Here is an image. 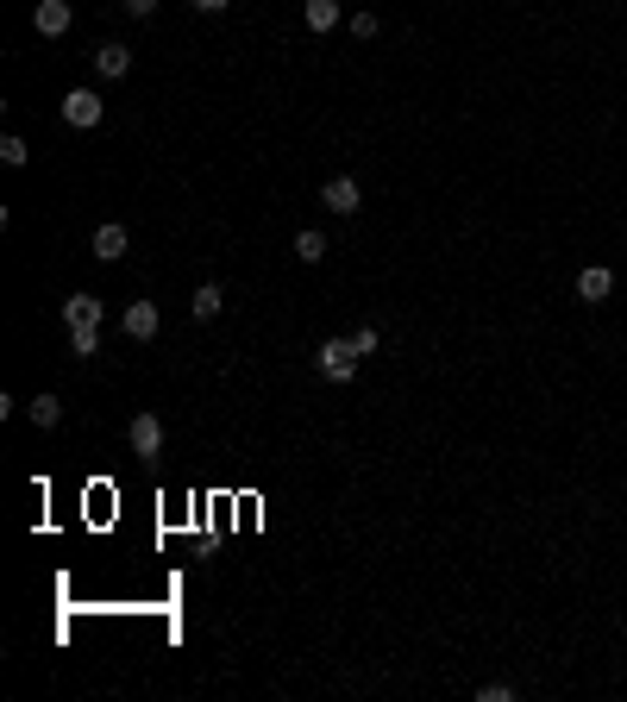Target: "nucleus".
<instances>
[{
    "label": "nucleus",
    "mask_w": 627,
    "mask_h": 702,
    "mask_svg": "<svg viewBox=\"0 0 627 702\" xmlns=\"http://www.w3.org/2000/svg\"><path fill=\"white\" fill-rule=\"evenodd\" d=\"M57 113H63V126H76V132H95V126H101V113H107V101L95 95V88H69Z\"/></svg>",
    "instance_id": "nucleus-1"
},
{
    "label": "nucleus",
    "mask_w": 627,
    "mask_h": 702,
    "mask_svg": "<svg viewBox=\"0 0 627 702\" xmlns=\"http://www.w3.org/2000/svg\"><path fill=\"white\" fill-rule=\"evenodd\" d=\"M320 377H327V383H352V377H358L352 339H327V345H320Z\"/></svg>",
    "instance_id": "nucleus-2"
},
{
    "label": "nucleus",
    "mask_w": 627,
    "mask_h": 702,
    "mask_svg": "<svg viewBox=\"0 0 627 702\" xmlns=\"http://www.w3.org/2000/svg\"><path fill=\"white\" fill-rule=\"evenodd\" d=\"M126 446L138 452V458H164V420L157 414H132V427H126Z\"/></svg>",
    "instance_id": "nucleus-3"
},
{
    "label": "nucleus",
    "mask_w": 627,
    "mask_h": 702,
    "mask_svg": "<svg viewBox=\"0 0 627 702\" xmlns=\"http://www.w3.org/2000/svg\"><path fill=\"white\" fill-rule=\"evenodd\" d=\"M88 251H95L101 264H120V257L132 251V232H126L120 220H107V226H95V239H88Z\"/></svg>",
    "instance_id": "nucleus-4"
},
{
    "label": "nucleus",
    "mask_w": 627,
    "mask_h": 702,
    "mask_svg": "<svg viewBox=\"0 0 627 702\" xmlns=\"http://www.w3.org/2000/svg\"><path fill=\"white\" fill-rule=\"evenodd\" d=\"M615 295V270L609 264H584V270H577V301H590V308H596V301H609Z\"/></svg>",
    "instance_id": "nucleus-5"
},
{
    "label": "nucleus",
    "mask_w": 627,
    "mask_h": 702,
    "mask_svg": "<svg viewBox=\"0 0 627 702\" xmlns=\"http://www.w3.org/2000/svg\"><path fill=\"white\" fill-rule=\"evenodd\" d=\"M120 326H126L132 345H151L157 339V301H132V308L120 314Z\"/></svg>",
    "instance_id": "nucleus-6"
},
{
    "label": "nucleus",
    "mask_w": 627,
    "mask_h": 702,
    "mask_svg": "<svg viewBox=\"0 0 627 702\" xmlns=\"http://www.w3.org/2000/svg\"><path fill=\"white\" fill-rule=\"evenodd\" d=\"M69 19H76V13H69V0H38V7H32L38 38H63V32H69Z\"/></svg>",
    "instance_id": "nucleus-7"
},
{
    "label": "nucleus",
    "mask_w": 627,
    "mask_h": 702,
    "mask_svg": "<svg viewBox=\"0 0 627 702\" xmlns=\"http://www.w3.org/2000/svg\"><path fill=\"white\" fill-rule=\"evenodd\" d=\"M320 201H327V207H333V214L345 220V214H358V207H364V189H358V182H352V176H333V182H327V189H320Z\"/></svg>",
    "instance_id": "nucleus-8"
},
{
    "label": "nucleus",
    "mask_w": 627,
    "mask_h": 702,
    "mask_svg": "<svg viewBox=\"0 0 627 702\" xmlns=\"http://www.w3.org/2000/svg\"><path fill=\"white\" fill-rule=\"evenodd\" d=\"M101 295H88V289H76V295H63V326H101Z\"/></svg>",
    "instance_id": "nucleus-9"
},
{
    "label": "nucleus",
    "mask_w": 627,
    "mask_h": 702,
    "mask_svg": "<svg viewBox=\"0 0 627 702\" xmlns=\"http://www.w3.org/2000/svg\"><path fill=\"white\" fill-rule=\"evenodd\" d=\"M95 69H101V76L107 82H120V76H132V51H126V44H101V51H95Z\"/></svg>",
    "instance_id": "nucleus-10"
},
{
    "label": "nucleus",
    "mask_w": 627,
    "mask_h": 702,
    "mask_svg": "<svg viewBox=\"0 0 627 702\" xmlns=\"http://www.w3.org/2000/svg\"><path fill=\"white\" fill-rule=\"evenodd\" d=\"M26 420H32L38 433H51V427H63V402H57V395H32V402H26Z\"/></svg>",
    "instance_id": "nucleus-11"
},
{
    "label": "nucleus",
    "mask_w": 627,
    "mask_h": 702,
    "mask_svg": "<svg viewBox=\"0 0 627 702\" xmlns=\"http://www.w3.org/2000/svg\"><path fill=\"white\" fill-rule=\"evenodd\" d=\"M220 308H226V295H220V283H201V289L189 295V314H195V320H220Z\"/></svg>",
    "instance_id": "nucleus-12"
},
{
    "label": "nucleus",
    "mask_w": 627,
    "mask_h": 702,
    "mask_svg": "<svg viewBox=\"0 0 627 702\" xmlns=\"http://www.w3.org/2000/svg\"><path fill=\"white\" fill-rule=\"evenodd\" d=\"M295 257H301V264H320V257H327V232H295Z\"/></svg>",
    "instance_id": "nucleus-13"
},
{
    "label": "nucleus",
    "mask_w": 627,
    "mask_h": 702,
    "mask_svg": "<svg viewBox=\"0 0 627 702\" xmlns=\"http://www.w3.org/2000/svg\"><path fill=\"white\" fill-rule=\"evenodd\" d=\"M0 163H7V170H26V163H32V145H26L19 132H7V138H0Z\"/></svg>",
    "instance_id": "nucleus-14"
},
{
    "label": "nucleus",
    "mask_w": 627,
    "mask_h": 702,
    "mask_svg": "<svg viewBox=\"0 0 627 702\" xmlns=\"http://www.w3.org/2000/svg\"><path fill=\"white\" fill-rule=\"evenodd\" d=\"M339 26V0H308V32H333Z\"/></svg>",
    "instance_id": "nucleus-15"
},
{
    "label": "nucleus",
    "mask_w": 627,
    "mask_h": 702,
    "mask_svg": "<svg viewBox=\"0 0 627 702\" xmlns=\"http://www.w3.org/2000/svg\"><path fill=\"white\" fill-rule=\"evenodd\" d=\"M69 351H76V358H95V351H101V326H69Z\"/></svg>",
    "instance_id": "nucleus-16"
},
{
    "label": "nucleus",
    "mask_w": 627,
    "mask_h": 702,
    "mask_svg": "<svg viewBox=\"0 0 627 702\" xmlns=\"http://www.w3.org/2000/svg\"><path fill=\"white\" fill-rule=\"evenodd\" d=\"M377 345H383V333H377V326H370V320H364V326H358V333H352V351H358V358H370V351H377Z\"/></svg>",
    "instance_id": "nucleus-17"
},
{
    "label": "nucleus",
    "mask_w": 627,
    "mask_h": 702,
    "mask_svg": "<svg viewBox=\"0 0 627 702\" xmlns=\"http://www.w3.org/2000/svg\"><path fill=\"white\" fill-rule=\"evenodd\" d=\"M377 32H383V26H377V13H352V38H358V44H370Z\"/></svg>",
    "instance_id": "nucleus-18"
},
{
    "label": "nucleus",
    "mask_w": 627,
    "mask_h": 702,
    "mask_svg": "<svg viewBox=\"0 0 627 702\" xmlns=\"http://www.w3.org/2000/svg\"><path fill=\"white\" fill-rule=\"evenodd\" d=\"M477 702H515V684H483Z\"/></svg>",
    "instance_id": "nucleus-19"
},
{
    "label": "nucleus",
    "mask_w": 627,
    "mask_h": 702,
    "mask_svg": "<svg viewBox=\"0 0 627 702\" xmlns=\"http://www.w3.org/2000/svg\"><path fill=\"white\" fill-rule=\"evenodd\" d=\"M120 7H126L132 19H151V13H157V0H120Z\"/></svg>",
    "instance_id": "nucleus-20"
},
{
    "label": "nucleus",
    "mask_w": 627,
    "mask_h": 702,
    "mask_svg": "<svg viewBox=\"0 0 627 702\" xmlns=\"http://www.w3.org/2000/svg\"><path fill=\"white\" fill-rule=\"evenodd\" d=\"M189 7H195V13H226L232 0H189Z\"/></svg>",
    "instance_id": "nucleus-21"
}]
</instances>
